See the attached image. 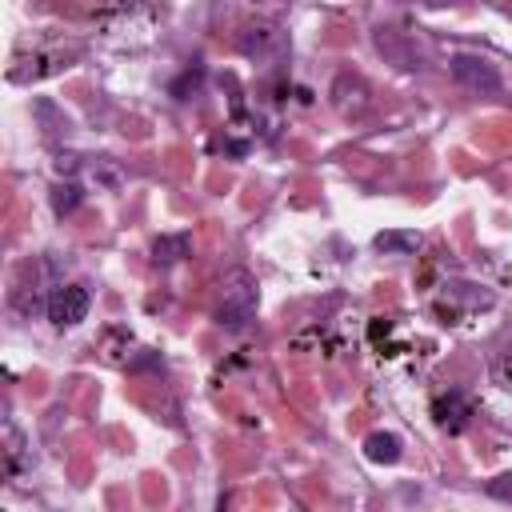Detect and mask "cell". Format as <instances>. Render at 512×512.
I'll return each mask as SVG.
<instances>
[{
	"mask_svg": "<svg viewBox=\"0 0 512 512\" xmlns=\"http://www.w3.org/2000/svg\"><path fill=\"white\" fill-rule=\"evenodd\" d=\"M488 492H492L496 500H508V504H512V476H500V480H492V484H488Z\"/></svg>",
	"mask_w": 512,
	"mask_h": 512,
	"instance_id": "6",
	"label": "cell"
},
{
	"mask_svg": "<svg viewBox=\"0 0 512 512\" xmlns=\"http://www.w3.org/2000/svg\"><path fill=\"white\" fill-rule=\"evenodd\" d=\"M376 248L380 252H416L420 248V236L416 232H380L376 236Z\"/></svg>",
	"mask_w": 512,
	"mask_h": 512,
	"instance_id": "5",
	"label": "cell"
},
{
	"mask_svg": "<svg viewBox=\"0 0 512 512\" xmlns=\"http://www.w3.org/2000/svg\"><path fill=\"white\" fill-rule=\"evenodd\" d=\"M252 312H256V288H252V280H248L244 272H232L228 284H224V292H220L216 316H220V324H228V328H244V324L252 320Z\"/></svg>",
	"mask_w": 512,
	"mask_h": 512,
	"instance_id": "1",
	"label": "cell"
},
{
	"mask_svg": "<svg viewBox=\"0 0 512 512\" xmlns=\"http://www.w3.org/2000/svg\"><path fill=\"white\" fill-rule=\"evenodd\" d=\"M88 292L80 288V284H68V288H56L52 292V300H48V320L56 324V328H72V324H80L84 316H88Z\"/></svg>",
	"mask_w": 512,
	"mask_h": 512,
	"instance_id": "3",
	"label": "cell"
},
{
	"mask_svg": "<svg viewBox=\"0 0 512 512\" xmlns=\"http://www.w3.org/2000/svg\"><path fill=\"white\" fill-rule=\"evenodd\" d=\"M452 76L464 84V88H476V92H500V72L496 64H488L484 56H452Z\"/></svg>",
	"mask_w": 512,
	"mask_h": 512,
	"instance_id": "2",
	"label": "cell"
},
{
	"mask_svg": "<svg viewBox=\"0 0 512 512\" xmlns=\"http://www.w3.org/2000/svg\"><path fill=\"white\" fill-rule=\"evenodd\" d=\"M364 456L376 460V464H392V460L400 456V440H396L392 432H372V436L364 440Z\"/></svg>",
	"mask_w": 512,
	"mask_h": 512,
	"instance_id": "4",
	"label": "cell"
}]
</instances>
